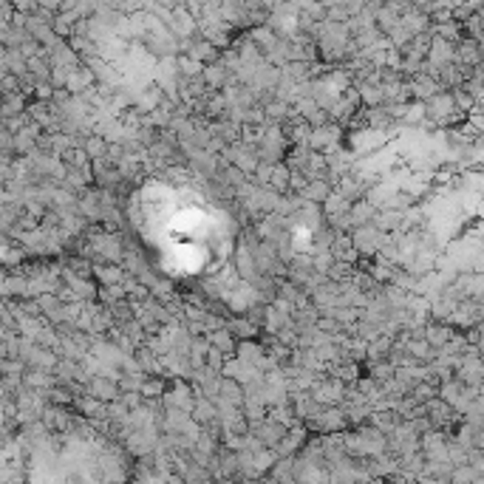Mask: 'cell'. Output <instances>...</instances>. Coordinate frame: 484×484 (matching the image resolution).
<instances>
[]
</instances>
